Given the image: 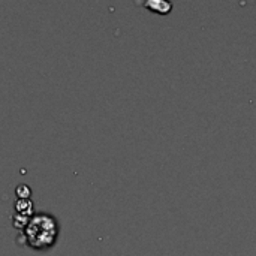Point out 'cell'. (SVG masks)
<instances>
[{
  "mask_svg": "<svg viewBox=\"0 0 256 256\" xmlns=\"http://www.w3.org/2000/svg\"><path fill=\"white\" fill-rule=\"evenodd\" d=\"M60 225L58 220L48 213L33 214L26 228L22 230L24 243L33 250H48L51 249L58 238Z\"/></svg>",
  "mask_w": 256,
  "mask_h": 256,
  "instance_id": "6da1fadb",
  "label": "cell"
},
{
  "mask_svg": "<svg viewBox=\"0 0 256 256\" xmlns=\"http://www.w3.org/2000/svg\"><path fill=\"white\" fill-rule=\"evenodd\" d=\"M142 6L152 12H156V14H162V15H166L171 12L172 9V4L166 0H148V2H144Z\"/></svg>",
  "mask_w": 256,
  "mask_h": 256,
  "instance_id": "7a4b0ae2",
  "label": "cell"
},
{
  "mask_svg": "<svg viewBox=\"0 0 256 256\" xmlns=\"http://www.w3.org/2000/svg\"><path fill=\"white\" fill-rule=\"evenodd\" d=\"M14 208H15V213L18 216H24V218H32L33 216V202H32V200H16Z\"/></svg>",
  "mask_w": 256,
  "mask_h": 256,
  "instance_id": "3957f363",
  "label": "cell"
},
{
  "mask_svg": "<svg viewBox=\"0 0 256 256\" xmlns=\"http://www.w3.org/2000/svg\"><path fill=\"white\" fill-rule=\"evenodd\" d=\"M15 194H16L18 200H30L32 189H30L27 184H20V186H16V189H15Z\"/></svg>",
  "mask_w": 256,
  "mask_h": 256,
  "instance_id": "277c9868",
  "label": "cell"
},
{
  "mask_svg": "<svg viewBox=\"0 0 256 256\" xmlns=\"http://www.w3.org/2000/svg\"><path fill=\"white\" fill-rule=\"evenodd\" d=\"M28 219L30 218H24V216H15L14 219H12V225H14V228H16V230H24L26 228V225H27V222H28Z\"/></svg>",
  "mask_w": 256,
  "mask_h": 256,
  "instance_id": "5b68a950",
  "label": "cell"
}]
</instances>
